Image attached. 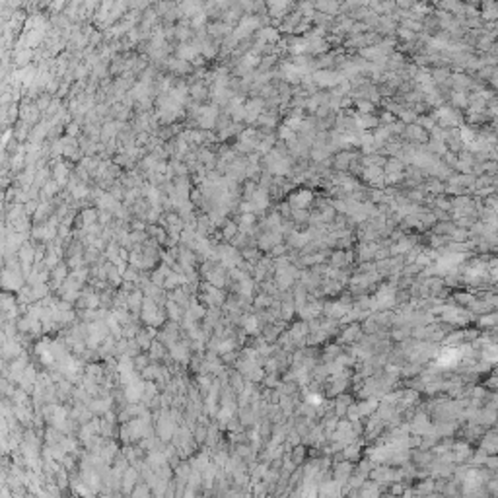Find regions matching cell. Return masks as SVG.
<instances>
[{
	"label": "cell",
	"instance_id": "12",
	"mask_svg": "<svg viewBox=\"0 0 498 498\" xmlns=\"http://www.w3.org/2000/svg\"><path fill=\"white\" fill-rule=\"evenodd\" d=\"M360 333H362V327H360L358 323H352L350 327H346V329L342 331V335H340V344H342V342H358Z\"/></svg>",
	"mask_w": 498,
	"mask_h": 498
},
{
	"label": "cell",
	"instance_id": "17",
	"mask_svg": "<svg viewBox=\"0 0 498 498\" xmlns=\"http://www.w3.org/2000/svg\"><path fill=\"white\" fill-rule=\"evenodd\" d=\"M407 487H411V485H407V483H391L389 487H387V495H391V497H401L405 491H407Z\"/></svg>",
	"mask_w": 498,
	"mask_h": 498
},
{
	"label": "cell",
	"instance_id": "16",
	"mask_svg": "<svg viewBox=\"0 0 498 498\" xmlns=\"http://www.w3.org/2000/svg\"><path fill=\"white\" fill-rule=\"evenodd\" d=\"M497 312H489V314H483L479 317V325L481 327H487V329H495L497 327Z\"/></svg>",
	"mask_w": 498,
	"mask_h": 498
},
{
	"label": "cell",
	"instance_id": "15",
	"mask_svg": "<svg viewBox=\"0 0 498 498\" xmlns=\"http://www.w3.org/2000/svg\"><path fill=\"white\" fill-rule=\"evenodd\" d=\"M306 455H308V450H306V446H304V444H300V446H296V448L290 450V459L294 461L298 467L304 463V457H306Z\"/></svg>",
	"mask_w": 498,
	"mask_h": 498
},
{
	"label": "cell",
	"instance_id": "7",
	"mask_svg": "<svg viewBox=\"0 0 498 498\" xmlns=\"http://www.w3.org/2000/svg\"><path fill=\"white\" fill-rule=\"evenodd\" d=\"M434 117L440 121V125H444V127H452V125H457L459 123V117H457V113L453 111V109H450V107H440L436 113H434Z\"/></svg>",
	"mask_w": 498,
	"mask_h": 498
},
{
	"label": "cell",
	"instance_id": "29",
	"mask_svg": "<svg viewBox=\"0 0 498 498\" xmlns=\"http://www.w3.org/2000/svg\"><path fill=\"white\" fill-rule=\"evenodd\" d=\"M317 8H321V10H329V12H333V10H337L339 6L337 4H317Z\"/></svg>",
	"mask_w": 498,
	"mask_h": 498
},
{
	"label": "cell",
	"instance_id": "21",
	"mask_svg": "<svg viewBox=\"0 0 498 498\" xmlns=\"http://www.w3.org/2000/svg\"><path fill=\"white\" fill-rule=\"evenodd\" d=\"M483 467H487V469H489V471H493V473H495V471H497V469H498L497 455H489V457H487V461H485V465H483Z\"/></svg>",
	"mask_w": 498,
	"mask_h": 498
},
{
	"label": "cell",
	"instance_id": "20",
	"mask_svg": "<svg viewBox=\"0 0 498 498\" xmlns=\"http://www.w3.org/2000/svg\"><path fill=\"white\" fill-rule=\"evenodd\" d=\"M452 101L459 107H467V95L463 91H453L452 93Z\"/></svg>",
	"mask_w": 498,
	"mask_h": 498
},
{
	"label": "cell",
	"instance_id": "8",
	"mask_svg": "<svg viewBox=\"0 0 498 498\" xmlns=\"http://www.w3.org/2000/svg\"><path fill=\"white\" fill-rule=\"evenodd\" d=\"M312 199H314V195L310 193V191H298L296 195L290 197V206L294 208V210H304L308 204L312 203Z\"/></svg>",
	"mask_w": 498,
	"mask_h": 498
},
{
	"label": "cell",
	"instance_id": "27",
	"mask_svg": "<svg viewBox=\"0 0 498 498\" xmlns=\"http://www.w3.org/2000/svg\"><path fill=\"white\" fill-rule=\"evenodd\" d=\"M292 214H294V220H298V222H304L306 218H310L308 212H304V210H294Z\"/></svg>",
	"mask_w": 498,
	"mask_h": 498
},
{
	"label": "cell",
	"instance_id": "24",
	"mask_svg": "<svg viewBox=\"0 0 498 498\" xmlns=\"http://www.w3.org/2000/svg\"><path fill=\"white\" fill-rule=\"evenodd\" d=\"M261 37H263V39H276V37H278V31L272 29V27H267V29H263Z\"/></svg>",
	"mask_w": 498,
	"mask_h": 498
},
{
	"label": "cell",
	"instance_id": "18",
	"mask_svg": "<svg viewBox=\"0 0 498 498\" xmlns=\"http://www.w3.org/2000/svg\"><path fill=\"white\" fill-rule=\"evenodd\" d=\"M272 304V298L269 294H261V296H257L255 300H253V306L257 308V310H269V306Z\"/></svg>",
	"mask_w": 498,
	"mask_h": 498
},
{
	"label": "cell",
	"instance_id": "30",
	"mask_svg": "<svg viewBox=\"0 0 498 498\" xmlns=\"http://www.w3.org/2000/svg\"><path fill=\"white\" fill-rule=\"evenodd\" d=\"M401 37H407V39H411V37H413V33H411L409 29H401Z\"/></svg>",
	"mask_w": 498,
	"mask_h": 498
},
{
	"label": "cell",
	"instance_id": "6",
	"mask_svg": "<svg viewBox=\"0 0 498 498\" xmlns=\"http://www.w3.org/2000/svg\"><path fill=\"white\" fill-rule=\"evenodd\" d=\"M342 459L344 461H350V463H358L362 459V442H352L348 446H344L342 450Z\"/></svg>",
	"mask_w": 498,
	"mask_h": 498
},
{
	"label": "cell",
	"instance_id": "25",
	"mask_svg": "<svg viewBox=\"0 0 498 498\" xmlns=\"http://www.w3.org/2000/svg\"><path fill=\"white\" fill-rule=\"evenodd\" d=\"M253 222H255V216H253V214H244V216H242V228H244V230H248V226H251Z\"/></svg>",
	"mask_w": 498,
	"mask_h": 498
},
{
	"label": "cell",
	"instance_id": "19",
	"mask_svg": "<svg viewBox=\"0 0 498 498\" xmlns=\"http://www.w3.org/2000/svg\"><path fill=\"white\" fill-rule=\"evenodd\" d=\"M346 259H348V257H346L342 251H337V253H333V257H331V265H333L335 269H340V267L346 263Z\"/></svg>",
	"mask_w": 498,
	"mask_h": 498
},
{
	"label": "cell",
	"instance_id": "23",
	"mask_svg": "<svg viewBox=\"0 0 498 498\" xmlns=\"http://www.w3.org/2000/svg\"><path fill=\"white\" fill-rule=\"evenodd\" d=\"M356 107L366 115H370L372 113V109H374V105H372L370 101H356Z\"/></svg>",
	"mask_w": 498,
	"mask_h": 498
},
{
	"label": "cell",
	"instance_id": "3",
	"mask_svg": "<svg viewBox=\"0 0 498 498\" xmlns=\"http://www.w3.org/2000/svg\"><path fill=\"white\" fill-rule=\"evenodd\" d=\"M314 78V82H316L317 86H327V88H333V86H337L340 84L342 80H344V76L339 74V72H331V70H317L316 74L312 76Z\"/></svg>",
	"mask_w": 498,
	"mask_h": 498
},
{
	"label": "cell",
	"instance_id": "11",
	"mask_svg": "<svg viewBox=\"0 0 498 498\" xmlns=\"http://www.w3.org/2000/svg\"><path fill=\"white\" fill-rule=\"evenodd\" d=\"M352 405V399L348 397V395H337V399L333 401V415L340 418V416H344L346 415V409Z\"/></svg>",
	"mask_w": 498,
	"mask_h": 498
},
{
	"label": "cell",
	"instance_id": "2",
	"mask_svg": "<svg viewBox=\"0 0 498 498\" xmlns=\"http://www.w3.org/2000/svg\"><path fill=\"white\" fill-rule=\"evenodd\" d=\"M352 473H354V463H350V461H339V463H333L331 479H333L339 487H342V485L348 483V479H350Z\"/></svg>",
	"mask_w": 498,
	"mask_h": 498
},
{
	"label": "cell",
	"instance_id": "5",
	"mask_svg": "<svg viewBox=\"0 0 498 498\" xmlns=\"http://www.w3.org/2000/svg\"><path fill=\"white\" fill-rule=\"evenodd\" d=\"M385 491H387V487H380L378 483L366 479L364 485L358 489V498H382Z\"/></svg>",
	"mask_w": 498,
	"mask_h": 498
},
{
	"label": "cell",
	"instance_id": "1",
	"mask_svg": "<svg viewBox=\"0 0 498 498\" xmlns=\"http://www.w3.org/2000/svg\"><path fill=\"white\" fill-rule=\"evenodd\" d=\"M370 481L378 483L380 487H389L391 483H397V467H389V465H376L370 475Z\"/></svg>",
	"mask_w": 498,
	"mask_h": 498
},
{
	"label": "cell",
	"instance_id": "13",
	"mask_svg": "<svg viewBox=\"0 0 498 498\" xmlns=\"http://www.w3.org/2000/svg\"><path fill=\"white\" fill-rule=\"evenodd\" d=\"M242 321H244L246 333H249V335H259L261 333V323H259L257 316H246Z\"/></svg>",
	"mask_w": 498,
	"mask_h": 498
},
{
	"label": "cell",
	"instance_id": "10",
	"mask_svg": "<svg viewBox=\"0 0 498 498\" xmlns=\"http://www.w3.org/2000/svg\"><path fill=\"white\" fill-rule=\"evenodd\" d=\"M481 450H483V452H487L489 455H497V434H495V430L483 432Z\"/></svg>",
	"mask_w": 498,
	"mask_h": 498
},
{
	"label": "cell",
	"instance_id": "22",
	"mask_svg": "<svg viewBox=\"0 0 498 498\" xmlns=\"http://www.w3.org/2000/svg\"><path fill=\"white\" fill-rule=\"evenodd\" d=\"M232 385H234L236 391H242V389H244V380H242V374H240V372L232 376Z\"/></svg>",
	"mask_w": 498,
	"mask_h": 498
},
{
	"label": "cell",
	"instance_id": "14",
	"mask_svg": "<svg viewBox=\"0 0 498 498\" xmlns=\"http://www.w3.org/2000/svg\"><path fill=\"white\" fill-rule=\"evenodd\" d=\"M263 111V101L261 99H253L246 107V121H255Z\"/></svg>",
	"mask_w": 498,
	"mask_h": 498
},
{
	"label": "cell",
	"instance_id": "4",
	"mask_svg": "<svg viewBox=\"0 0 498 498\" xmlns=\"http://www.w3.org/2000/svg\"><path fill=\"white\" fill-rule=\"evenodd\" d=\"M317 498H342L340 487L333 479L327 477L321 483H317Z\"/></svg>",
	"mask_w": 498,
	"mask_h": 498
},
{
	"label": "cell",
	"instance_id": "9",
	"mask_svg": "<svg viewBox=\"0 0 498 498\" xmlns=\"http://www.w3.org/2000/svg\"><path fill=\"white\" fill-rule=\"evenodd\" d=\"M378 407H380V399H374V397H368V399H364L360 403H356V409H358L360 418H362V416L374 415V413L378 411Z\"/></svg>",
	"mask_w": 498,
	"mask_h": 498
},
{
	"label": "cell",
	"instance_id": "26",
	"mask_svg": "<svg viewBox=\"0 0 498 498\" xmlns=\"http://www.w3.org/2000/svg\"><path fill=\"white\" fill-rule=\"evenodd\" d=\"M453 242H463V240H467V232L465 230H455L452 234Z\"/></svg>",
	"mask_w": 498,
	"mask_h": 498
},
{
	"label": "cell",
	"instance_id": "28",
	"mask_svg": "<svg viewBox=\"0 0 498 498\" xmlns=\"http://www.w3.org/2000/svg\"><path fill=\"white\" fill-rule=\"evenodd\" d=\"M350 160V154H340L339 158H337V167H342V166H346V162Z\"/></svg>",
	"mask_w": 498,
	"mask_h": 498
}]
</instances>
